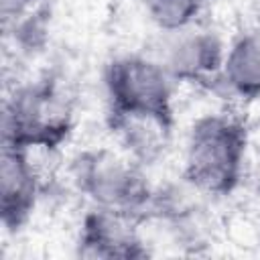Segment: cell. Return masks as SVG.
<instances>
[{"instance_id":"cell-5","label":"cell","mask_w":260,"mask_h":260,"mask_svg":"<svg viewBox=\"0 0 260 260\" xmlns=\"http://www.w3.org/2000/svg\"><path fill=\"white\" fill-rule=\"evenodd\" d=\"M225 59L221 39L211 30L185 28L173 32L158 61L175 83H193L215 91Z\"/></svg>"},{"instance_id":"cell-9","label":"cell","mask_w":260,"mask_h":260,"mask_svg":"<svg viewBox=\"0 0 260 260\" xmlns=\"http://www.w3.org/2000/svg\"><path fill=\"white\" fill-rule=\"evenodd\" d=\"M108 126L122 144V150L140 167H148L165 154L175 128V124L140 116L108 118Z\"/></svg>"},{"instance_id":"cell-2","label":"cell","mask_w":260,"mask_h":260,"mask_svg":"<svg viewBox=\"0 0 260 260\" xmlns=\"http://www.w3.org/2000/svg\"><path fill=\"white\" fill-rule=\"evenodd\" d=\"M73 132V108L61 81L43 75L16 85L2 108V144L57 152Z\"/></svg>"},{"instance_id":"cell-8","label":"cell","mask_w":260,"mask_h":260,"mask_svg":"<svg viewBox=\"0 0 260 260\" xmlns=\"http://www.w3.org/2000/svg\"><path fill=\"white\" fill-rule=\"evenodd\" d=\"M215 91L246 102L260 98V32H242L232 41Z\"/></svg>"},{"instance_id":"cell-7","label":"cell","mask_w":260,"mask_h":260,"mask_svg":"<svg viewBox=\"0 0 260 260\" xmlns=\"http://www.w3.org/2000/svg\"><path fill=\"white\" fill-rule=\"evenodd\" d=\"M41 177L30 150L2 144L0 154V219L6 232L16 234L22 230L41 195Z\"/></svg>"},{"instance_id":"cell-13","label":"cell","mask_w":260,"mask_h":260,"mask_svg":"<svg viewBox=\"0 0 260 260\" xmlns=\"http://www.w3.org/2000/svg\"><path fill=\"white\" fill-rule=\"evenodd\" d=\"M256 189H258V193H260V175H258V181H256Z\"/></svg>"},{"instance_id":"cell-6","label":"cell","mask_w":260,"mask_h":260,"mask_svg":"<svg viewBox=\"0 0 260 260\" xmlns=\"http://www.w3.org/2000/svg\"><path fill=\"white\" fill-rule=\"evenodd\" d=\"M146 244L140 234V223L126 215L91 207L79 225L77 254L102 260H140L150 256Z\"/></svg>"},{"instance_id":"cell-12","label":"cell","mask_w":260,"mask_h":260,"mask_svg":"<svg viewBox=\"0 0 260 260\" xmlns=\"http://www.w3.org/2000/svg\"><path fill=\"white\" fill-rule=\"evenodd\" d=\"M43 4V0H0V16H2V26L18 20L32 8Z\"/></svg>"},{"instance_id":"cell-3","label":"cell","mask_w":260,"mask_h":260,"mask_svg":"<svg viewBox=\"0 0 260 260\" xmlns=\"http://www.w3.org/2000/svg\"><path fill=\"white\" fill-rule=\"evenodd\" d=\"M126 152L118 154L110 148H89L73 158L71 175L77 191L102 207L130 217L136 223L146 221L154 185L148 183L144 171Z\"/></svg>"},{"instance_id":"cell-1","label":"cell","mask_w":260,"mask_h":260,"mask_svg":"<svg viewBox=\"0 0 260 260\" xmlns=\"http://www.w3.org/2000/svg\"><path fill=\"white\" fill-rule=\"evenodd\" d=\"M248 152V126L232 114H205L187 134L181 177L205 197L232 195L242 179Z\"/></svg>"},{"instance_id":"cell-14","label":"cell","mask_w":260,"mask_h":260,"mask_svg":"<svg viewBox=\"0 0 260 260\" xmlns=\"http://www.w3.org/2000/svg\"><path fill=\"white\" fill-rule=\"evenodd\" d=\"M258 20H260V10H258Z\"/></svg>"},{"instance_id":"cell-11","label":"cell","mask_w":260,"mask_h":260,"mask_svg":"<svg viewBox=\"0 0 260 260\" xmlns=\"http://www.w3.org/2000/svg\"><path fill=\"white\" fill-rule=\"evenodd\" d=\"M209 4L211 0H144L150 22L169 35L191 28Z\"/></svg>"},{"instance_id":"cell-4","label":"cell","mask_w":260,"mask_h":260,"mask_svg":"<svg viewBox=\"0 0 260 260\" xmlns=\"http://www.w3.org/2000/svg\"><path fill=\"white\" fill-rule=\"evenodd\" d=\"M173 85L158 59L138 53L114 57L104 69L106 118L140 116L175 124Z\"/></svg>"},{"instance_id":"cell-10","label":"cell","mask_w":260,"mask_h":260,"mask_svg":"<svg viewBox=\"0 0 260 260\" xmlns=\"http://www.w3.org/2000/svg\"><path fill=\"white\" fill-rule=\"evenodd\" d=\"M49 22H51V10L47 4H39L18 20L2 26L6 41L12 43L18 55L32 57L45 49L49 43Z\"/></svg>"}]
</instances>
